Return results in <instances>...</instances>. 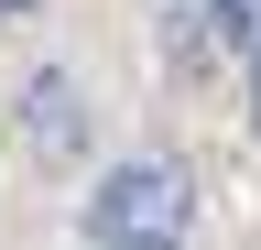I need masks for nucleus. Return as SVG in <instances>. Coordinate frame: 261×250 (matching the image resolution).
Here are the masks:
<instances>
[{"label":"nucleus","mask_w":261,"mask_h":250,"mask_svg":"<svg viewBox=\"0 0 261 250\" xmlns=\"http://www.w3.org/2000/svg\"><path fill=\"white\" fill-rule=\"evenodd\" d=\"M185 229V163H163V152H142V163H109L87 196V239L98 250H152Z\"/></svg>","instance_id":"1"},{"label":"nucleus","mask_w":261,"mask_h":250,"mask_svg":"<svg viewBox=\"0 0 261 250\" xmlns=\"http://www.w3.org/2000/svg\"><path fill=\"white\" fill-rule=\"evenodd\" d=\"M33 142H44V152H76V87H65V76H33Z\"/></svg>","instance_id":"2"},{"label":"nucleus","mask_w":261,"mask_h":250,"mask_svg":"<svg viewBox=\"0 0 261 250\" xmlns=\"http://www.w3.org/2000/svg\"><path fill=\"white\" fill-rule=\"evenodd\" d=\"M207 11H218V33H250L261 44V0H207Z\"/></svg>","instance_id":"3"},{"label":"nucleus","mask_w":261,"mask_h":250,"mask_svg":"<svg viewBox=\"0 0 261 250\" xmlns=\"http://www.w3.org/2000/svg\"><path fill=\"white\" fill-rule=\"evenodd\" d=\"M250 120H261V66H250Z\"/></svg>","instance_id":"4"},{"label":"nucleus","mask_w":261,"mask_h":250,"mask_svg":"<svg viewBox=\"0 0 261 250\" xmlns=\"http://www.w3.org/2000/svg\"><path fill=\"white\" fill-rule=\"evenodd\" d=\"M11 11H33V0H0V22H11Z\"/></svg>","instance_id":"5"},{"label":"nucleus","mask_w":261,"mask_h":250,"mask_svg":"<svg viewBox=\"0 0 261 250\" xmlns=\"http://www.w3.org/2000/svg\"><path fill=\"white\" fill-rule=\"evenodd\" d=\"M152 250H174V239H152Z\"/></svg>","instance_id":"6"}]
</instances>
